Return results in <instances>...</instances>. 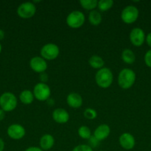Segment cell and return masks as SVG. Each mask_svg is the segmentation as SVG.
I'll return each instance as SVG.
<instances>
[{"instance_id":"5bb4252c","label":"cell","mask_w":151,"mask_h":151,"mask_svg":"<svg viewBox=\"0 0 151 151\" xmlns=\"http://www.w3.org/2000/svg\"><path fill=\"white\" fill-rule=\"evenodd\" d=\"M110 134V128L109 125L107 124H102L95 129L93 137L100 142L107 138Z\"/></svg>"},{"instance_id":"d6a6232c","label":"cell","mask_w":151,"mask_h":151,"mask_svg":"<svg viewBox=\"0 0 151 151\" xmlns=\"http://www.w3.org/2000/svg\"><path fill=\"white\" fill-rule=\"evenodd\" d=\"M4 30H2V29H0V41H1V40L4 39Z\"/></svg>"},{"instance_id":"4316f807","label":"cell","mask_w":151,"mask_h":151,"mask_svg":"<svg viewBox=\"0 0 151 151\" xmlns=\"http://www.w3.org/2000/svg\"><path fill=\"white\" fill-rule=\"evenodd\" d=\"M88 140H89V145H88L90 146V147H91L92 148H93V147H96L99 143V140H98L96 138H95L93 136H92V137H90V138Z\"/></svg>"},{"instance_id":"8fae6325","label":"cell","mask_w":151,"mask_h":151,"mask_svg":"<svg viewBox=\"0 0 151 151\" xmlns=\"http://www.w3.org/2000/svg\"><path fill=\"white\" fill-rule=\"evenodd\" d=\"M7 134L12 139L19 140L25 137L26 131L22 125L19 124H12L7 128Z\"/></svg>"},{"instance_id":"44dd1931","label":"cell","mask_w":151,"mask_h":151,"mask_svg":"<svg viewBox=\"0 0 151 151\" xmlns=\"http://www.w3.org/2000/svg\"><path fill=\"white\" fill-rule=\"evenodd\" d=\"M79 4L84 10L91 11L97 7L98 1L97 0H80Z\"/></svg>"},{"instance_id":"1f68e13d","label":"cell","mask_w":151,"mask_h":151,"mask_svg":"<svg viewBox=\"0 0 151 151\" xmlns=\"http://www.w3.org/2000/svg\"><path fill=\"white\" fill-rule=\"evenodd\" d=\"M4 149V142L2 139L0 138V151H3Z\"/></svg>"},{"instance_id":"7402d4cb","label":"cell","mask_w":151,"mask_h":151,"mask_svg":"<svg viewBox=\"0 0 151 151\" xmlns=\"http://www.w3.org/2000/svg\"><path fill=\"white\" fill-rule=\"evenodd\" d=\"M114 1L113 0H100L98 1L97 7L100 11L105 12L110 10L113 6Z\"/></svg>"},{"instance_id":"7a4b0ae2","label":"cell","mask_w":151,"mask_h":151,"mask_svg":"<svg viewBox=\"0 0 151 151\" xmlns=\"http://www.w3.org/2000/svg\"><path fill=\"white\" fill-rule=\"evenodd\" d=\"M96 83L100 88H109L113 81V74L110 69L103 67L99 69L95 75Z\"/></svg>"},{"instance_id":"603a6c76","label":"cell","mask_w":151,"mask_h":151,"mask_svg":"<svg viewBox=\"0 0 151 151\" xmlns=\"http://www.w3.org/2000/svg\"><path fill=\"white\" fill-rule=\"evenodd\" d=\"M78 134L83 139H89L92 137L90 128L86 125H81L78 129Z\"/></svg>"},{"instance_id":"9c48e42d","label":"cell","mask_w":151,"mask_h":151,"mask_svg":"<svg viewBox=\"0 0 151 151\" xmlns=\"http://www.w3.org/2000/svg\"><path fill=\"white\" fill-rule=\"evenodd\" d=\"M130 41L131 44L135 47H141L144 43L146 35L143 29L140 27H135L130 31Z\"/></svg>"},{"instance_id":"9a60e30c","label":"cell","mask_w":151,"mask_h":151,"mask_svg":"<svg viewBox=\"0 0 151 151\" xmlns=\"http://www.w3.org/2000/svg\"><path fill=\"white\" fill-rule=\"evenodd\" d=\"M67 103L72 109H79L83 103V99L78 93L71 92L67 96Z\"/></svg>"},{"instance_id":"d4e9b609","label":"cell","mask_w":151,"mask_h":151,"mask_svg":"<svg viewBox=\"0 0 151 151\" xmlns=\"http://www.w3.org/2000/svg\"><path fill=\"white\" fill-rule=\"evenodd\" d=\"M72 151H93V150L88 145H78L76 146Z\"/></svg>"},{"instance_id":"836d02e7","label":"cell","mask_w":151,"mask_h":151,"mask_svg":"<svg viewBox=\"0 0 151 151\" xmlns=\"http://www.w3.org/2000/svg\"><path fill=\"white\" fill-rule=\"evenodd\" d=\"M1 44H0V53H1Z\"/></svg>"},{"instance_id":"8992f818","label":"cell","mask_w":151,"mask_h":151,"mask_svg":"<svg viewBox=\"0 0 151 151\" xmlns=\"http://www.w3.org/2000/svg\"><path fill=\"white\" fill-rule=\"evenodd\" d=\"M60 50L58 45L53 43L46 44L41 47L40 50L41 57L43 58L45 60H55L59 56Z\"/></svg>"},{"instance_id":"f1b7e54d","label":"cell","mask_w":151,"mask_h":151,"mask_svg":"<svg viewBox=\"0 0 151 151\" xmlns=\"http://www.w3.org/2000/svg\"><path fill=\"white\" fill-rule=\"evenodd\" d=\"M145 41L147 42V45L151 48V32H150V33H148L147 35H146V39H145Z\"/></svg>"},{"instance_id":"30bf717a","label":"cell","mask_w":151,"mask_h":151,"mask_svg":"<svg viewBox=\"0 0 151 151\" xmlns=\"http://www.w3.org/2000/svg\"><path fill=\"white\" fill-rule=\"evenodd\" d=\"M30 66L31 69L36 73L41 74L45 72L47 69V60L40 56H35L30 60Z\"/></svg>"},{"instance_id":"e575fe53","label":"cell","mask_w":151,"mask_h":151,"mask_svg":"<svg viewBox=\"0 0 151 151\" xmlns=\"http://www.w3.org/2000/svg\"><path fill=\"white\" fill-rule=\"evenodd\" d=\"M101 151H105V150H101Z\"/></svg>"},{"instance_id":"cb8c5ba5","label":"cell","mask_w":151,"mask_h":151,"mask_svg":"<svg viewBox=\"0 0 151 151\" xmlns=\"http://www.w3.org/2000/svg\"><path fill=\"white\" fill-rule=\"evenodd\" d=\"M98 116V114L95 109L91 108H87L84 111V116L87 119H95Z\"/></svg>"},{"instance_id":"5b68a950","label":"cell","mask_w":151,"mask_h":151,"mask_svg":"<svg viewBox=\"0 0 151 151\" xmlns=\"http://www.w3.org/2000/svg\"><path fill=\"white\" fill-rule=\"evenodd\" d=\"M139 16V9L134 5H127L121 13V19L127 24H131L136 22Z\"/></svg>"},{"instance_id":"277c9868","label":"cell","mask_w":151,"mask_h":151,"mask_svg":"<svg viewBox=\"0 0 151 151\" xmlns=\"http://www.w3.org/2000/svg\"><path fill=\"white\" fill-rule=\"evenodd\" d=\"M85 22V16L80 10H73L68 15L66 23L68 27L77 29L82 26Z\"/></svg>"},{"instance_id":"4dcf8cb0","label":"cell","mask_w":151,"mask_h":151,"mask_svg":"<svg viewBox=\"0 0 151 151\" xmlns=\"http://www.w3.org/2000/svg\"><path fill=\"white\" fill-rule=\"evenodd\" d=\"M4 117H5V112L2 109H0V121L3 120Z\"/></svg>"},{"instance_id":"ac0fdd59","label":"cell","mask_w":151,"mask_h":151,"mask_svg":"<svg viewBox=\"0 0 151 151\" xmlns=\"http://www.w3.org/2000/svg\"><path fill=\"white\" fill-rule=\"evenodd\" d=\"M121 60L127 64H133L136 61V55L130 49H124L121 52Z\"/></svg>"},{"instance_id":"f546056e","label":"cell","mask_w":151,"mask_h":151,"mask_svg":"<svg viewBox=\"0 0 151 151\" xmlns=\"http://www.w3.org/2000/svg\"><path fill=\"white\" fill-rule=\"evenodd\" d=\"M25 151H44V150H42L40 147H33V146H32V147H28V148H27Z\"/></svg>"},{"instance_id":"7c38bea8","label":"cell","mask_w":151,"mask_h":151,"mask_svg":"<svg viewBox=\"0 0 151 151\" xmlns=\"http://www.w3.org/2000/svg\"><path fill=\"white\" fill-rule=\"evenodd\" d=\"M119 144L123 149L130 150L136 145V139L130 133H124L119 137Z\"/></svg>"},{"instance_id":"ffe728a7","label":"cell","mask_w":151,"mask_h":151,"mask_svg":"<svg viewBox=\"0 0 151 151\" xmlns=\"http://www.w3.org/2000/svg\"><path fill=\"white\" fill-rule=\"evenodd\" d=\"M89 65L91 66L92 68L96 69H100L104 67L105 65V61H104L103 58L99 55H92L91 57L89 58L88 60Z\"/></svg>"},{"instance_id":"d6986e66","label":"cell","mask_w":151,"mask_h":151,"mask_svg":"<svg viewBox=\"0 0 151 151\" xmlns=\"http://www.w3.org/2000/svg\"><path fill=\"white\" fill-rule=\"evenodd\" d=\"M88 20L90 24L93 26H98L102 23V16L99 10H91L89 13Z\"/></svg>"},{"instance_id":"6da1fadb","label":"cell","mask_w":151,"mask_h":151,"mask_svg":"<svg viewBox=\"0 0 151 151\" xmlns=\"http://www.w3.org/2000/svg\"><path fill=\"white\" fill-rule=\"evenodd\" d=\"M136 75L134 71L129 68H124L120 71L118 77V86L122 89H129L136 82Z\"/></svg>"},{"instance_id":"484cf974","label":"cell","mask_w":151,"mask_h":151,"mask_svg":"<svg viewBox=\"0 0 151 151\" xmlns=\"http://www.w3.org/2000/svg\"><path fill=\"white\" fill-rule=\"evenodd\" d=\"M144 60L145 64H146L148 67L151 68V49L145 53Z\"/></svg>"},{"instance_id":"3957f363","label":"cell","mask_w":151,"mask_h":151,"mask_svg":"<svg viewBox=\"0 0 151 151\" xmlns=\"http://www.w3.org/2000/svg\"><path fill=\"white\" fill-rule=\"evenodd\" d=\"M17 98L12 92H4L0 96V107L4 112H10L17 106Z\"/></svg>"},{"instance_id":"83f0119b","label":"cell","mask_w":151,"mask_h":151,"mask_svg":"<svg viewBox=\"0 0 151 151\" xmlns=\"http://www.w3.org/2000/svg\"><path fill=\"white\" fill-rule=\"evenodd\" d=\"M39 80L40 83H46L48 81V75L46 72H42V73L39 74Z\"/></svg>"},{"instance_id":"52a82bcc","label":"cell","mask_w":151,"mask_h":151,"mask_svg":"<svg viewBox=\"0 0 151 151\" xmlns=\"http://www.w3.org/2000/svg\"><path fill=\"white\" fill-rule=\"evenodd\" d=\"M33 93L34 97L38 101H47L50 97L51 90L47 83H38L33 87Z\"/></svg>"},{"instance_id":"2e32d148","label":"cell","mask_w":151,"mask_h":151,"mask_svg":"<svg viewBox=\"0 0 151 151\" xmlns=\"http://www.w3.org/2000/svg\"><path fill=\"white\" fill-rule=\"evenodd\" d=\"M54 143V137L50 134H45L41 136V137L40 138L39 147L42 150H49L53 147Z\"/></svg>"},{"instance_id":"4fadbf2b","label":"cell","mask_w":151,"mask_h":151,"mask_svg":"<svg viewBox=\"0 0 151 151\" xmlns=\"http://www.w3.org/2000/svg\"><path fill=\"white\" fill-rule=\"evenodd\" d=\"M52 117H53V120L57 123L65 124L69 121L70 114L65 109L58 108L53 111Z\"/></svg>"},{"instance_id":"ba28073f","label":"cell","mask_w":151,"mask_h":151,"mask_svg":"<svg viewBox=\"0 0 151 151\" xmlns=\"http://www.w3.org/2000/svg\"><path fill=\"white\" fill-rule=\"evenodd\" d=\"M36 12L35 4L31 1H26L19 4L17 8V14L23 19H28L32 18Z\"/></svg>"},{"instance_id":"e0dca14e","label":"cell","mask_w":151,"mask_h":151,"mask_svg":"<svg viewBox=\"0 0 151 151\" xmlns=\"http://www.w3.org/2000/svg\"><path fill=\"white\" fill-rule=\"evenodd\" d=\"M34 95L33 91L30 90L25 89L23 90L19 94V100L21 103L25 105H30L33 102L34 100Z\"/></svg>"}]
</instances>
